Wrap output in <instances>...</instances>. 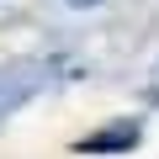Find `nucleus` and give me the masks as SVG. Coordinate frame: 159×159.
Here are the masks:
<instances>
[{
  "label": "nucleus",
  "instance_id": "nucleus-1",
  "mask_svg": "<svg viewBox=\"0 0 159 159\" xmlns=\"http://www.w3.org/2000/svg\"><path fill=\"white\" fill-rule=\"evenodd\" d=\"M69 6H96V0H69Z\"/></svg>",
  "mask_w": 159,
  "mask_h": 159
}]
</instances>
